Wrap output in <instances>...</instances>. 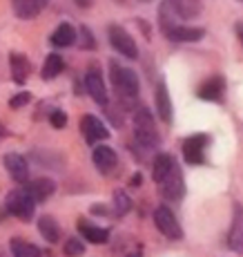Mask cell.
Returning <instances> with one entry per match:
<instances>
[{"mask_svg": "<svg viewBox=\"0 0 243 257\" xmlns=\"http://www.w3.org/2000/svg\"><path fill=\"white\" fill-rule=\"evenodd\" d=\"M63 253H65L67 257H78L85 253V244L83 241H78L76 237H72V239L65 241V246H63Z\"/></svg>", "mask_w": 243, "mask_h": 257, "instance_id": "obj_27", "label": "cell"}, {"mask_svg": "<svg viewBox=\"0 0 243 257\" xmlns=\"http://www.w3.org/2000/svg\"><path fill=\"white\" fill-rule=\"evenodd\" d=\"M167 5L172 7V12L178 18H194L201 12V3L199 0H167Z\"/></svg>", "mask_w": 243, "mask_h": 257, "instance_id": "obj_20", "label": "cell"}, {"mask_svg": "<svg viewBox=\"0 0 243 257\" xmlns=\"http://www.w3.org/2000/svg\"><path fill=\"white\" fill-rule=\"evenodd\" d=\"M174 168V161H172L170 155H158L154 159V166H152V177H154L156 184H161L163 179H165L167 175H170V170Z\"/></svg>", "mask_w": 243, "mask_h": 257, "instance_id": "obj_25", "label": "cell"}, {"mask_svg": "<svg viewBox=\"0 0 243 257\" xmlns=\"http://www.w3.org/2000/svg\"><path fill=\"white\" fill-rule=\"evenodd\" d=\"M49 41H52L54 47H69L76 43V29H74L69 23H61Z\"/></svg>", "mask_w": 243, "mask_h": 257, "instance_id": "obj_19", "label": "cell"}, {"mask_svg": "<svg viewBox=\"0 0 243 257\" xmlns=\"http://www.w3.org/2000/svg\"><path fill=\"white\" fill-rule=\"evenodd\" d=\"M154 224L167 239H181L183 230H181V226H178L174 212L167 208V206H158L154 210Z\"/></svg>", "mask_w": 243, "mask_h": 257, "instance_id": "obj_4", "label": "cell"}, {"mask_svg": "<svg viewBox=\"0 0 243 257\" xmlns=\"http://www.w3.org/2000/svg\"><path fill=\"white\" fill-rule=\"evenodd\" d=\"M63 70H65V61L61 58V54H49L47 58H45V63H43V78L45 81H49V78H54V76H58Z\"/></svg>", "mask_w": 243, "mask_h": 257, "instance_id": "obj_24", "label": "cell"}, {"mask_svg": "<svg viewBox=\"0 0 243 257\" xmlns=\"http://www.w3.org/2000/svg\"><path fill=\"white\" fill-rule=\"evenodd\" d=\"M32 101V94L29 92H18L16 96L12 98V101H9V105L14 107V110H18V107H23V105H27V103Z\"/></svg>", "mask_w": 243, "mask_h": 257, "instance_id": "obj_29", "label": "cell"}, {"mask_svg": "<svg viewBox=\"0 0 243 257\" xmlns=\"http://www.w3.org/2000/svg\"><path fill=\"white\" fill-rule=\"evenodd\" d=\"M130 208H132V199H130V197H127L123 190L114 192V212H116L118 217H123Z\"/></svg>", "mask_w": 243, "mask_h": 257, "instance_id": "obj_26", "label": "cell"}, {"mask_svg": "<svg viewBox=\"0 0 243 257\" xmlns=\"http://www.w3.org/2000/svg\"><path fill=\"white\" fill-rule=\"evenodd\" d=\"M38 233H41L43 239L49 241V244H58V239H61V226L56 224V219H54L52 215H43L41 219H38Z\"/></svg>", "mask_w": 243, "mask_h": 257, "instance_id": "obj_18", "label": "cell"}, {"mask_svg": "<svg viewBox=\"0 0 243 257\" xmlns=\"http://www.w3.org/2000/svg\"><path fill=\"white\" fill-rule=\"evenodd\" d=\"M227 246L232 253H243V206H234V217H232V226L227 233Z\"/></svg>", "mask_w": 243, "mask_h": 257, "instance_id": "obj_9", "label": "cell"}, {"mask_svg": "<svg viewBox=\"0 0 243 257\" xmlns=\"http://www.w3.org/2000/svg\"><path fill=\"white\" fill-rule=\"evenodd\" d=\"M134 130H136V143H141L145 150H152V148L158 146V132L150 110H145V107L136 110V114H134Z\"/></svg>", "mask_w": 243, "mask_h": 257, "instance_id": "obj_1", "label": "cell"}, {"mask_svg": "<svg viewBox=\"0 0 243 257\" xmlns=\"http://www.w3.org/2000/svg\"><path fill=\"white\" fill-rule=\"evenodd\" d=\"M203 146H205V137L203 135H194L190 139L183 141V159L187 164L196 166L203 161Z\"/></svg>", "mask_w": 243, "mask_h": 257, "instance_id": "obj_13", "label": "cell"}, {"mask_svg": "<svg viewBox=\"0 0 243 257\" xmlns=\"http://www.w3.org/2000/svg\"><path fill=\"white\" fill-rule=\"evenodd\" d=\"M85 87H87V94L98 105H103V107L107 105V90H105V83H103V76H101V72H98V67H89L87 70Z\"/></svg>", "mask_w": 243, "mask_h": 257, "instance_id": "obj_7", "label": "cell"}, {"mask_svg": "<svg viewBox=\"0 0 243 257\" xmlns=\"http://www.w3.org/2000/svg\"><path fill=\"white\" fill-rule=\"evenodd\" d=\"M3 164H5V168H7L9 177H12L16 184H27L29 164H27V159H25L23 155H18V152H9V155H5Z\"/></svg>", "mask_w": 243, "mask_h": 257, "instance_id": "obj_6", "label": "cell"}, {"mask_svg": "<svg viewBox=\"0 0 243 257\" xmlns=\"http://www.w3.org/2000/svg\"><path fill=\"white\" fill-rule=\"evenodd\" d=\"M110 74H112V83L114 87L118 90L125 101H136L138 96V78L132 70H125V67H118L116 63H112L110 67Z\"/></svg>", "mask_w": 243, "mask_h": 257, "instance_id": "obj_3", "label": "cell"}, {"mask_svg": "<svg viewBox=\"0 0 243 257\" xmlns=\"http://www.w3.org/2000/svg\"><path fill=\"white\" fill-rule=\"evenodd\" d=\"M156 110H158V116L163 121L170 123L172 121V103H170V94H167V87L163 83H158L156 87Z\"/></svg>", "mask_w": 243, "mask_h": 257, "instance_id": "obj_22", "label": "cell"}, {"mask_svg": "<svg viewBox=\"0 0 243 257\" xmlns=\"http://www.w3.org/2000/svg\"><path fill=\"white\" fill-rule=\"evenodd\" d=\"M81 130H83V135H85V141L89 143V146H96L98 141H105L107 137H110L107 127L103 125V123L98 121L94 114H85V116H83Z\"/></svg>", "mask_w": 243, "mask_h": 257, "instance_id": "obj_8", "label": "cell"}, {"mask_svg": "<svg viewBox=\"0 0 243 257\" xmlns=\"http://www.w3.org/2000/svg\"><path fill=\"white\" fill-rule=\"evenodd\" d=\"M25 190L32 195L34 201H45V199H49V197L54 195V190H56V184H54L49 177H38V179L29 181V184L25 186Z\"/></svg>", "mask_w": 243, "mask_h": 257, "instance_id": "obj_14", "label": "cell"}, {"mask_svg": "<svg viewBox=\"0 0 243 257\" xmlns=\"http://www.w3.org/2000/svg\"><path fill=\"white\" fill-rule=\"evenodd\" d=\"M78 32L83 34V45L81 47H85V49H94V47H96V45H94V38H92V34H89L87 27H81Z\"/></svg>", "mask_w": 243, "mask_h": 257, "instance_id": "obj_30", "label": "cell"}, {"mask_svg": "<svg viewBox=\"0 0 243 257\" xmlns=\"http://www.w3.org/2000/svg\"><path fill=\"white\" fill-rule=\"evenodd\" d=\"M7 137V130H5V125H0V139H5Z\"/></svg>", "mask_w": 243, "mask_h": 257, "instance_id": "obj_33", "label": "cell"}, {"mask_svg": "<svg viewBox=\"0 0 243 257\" xmlns=\"http://www.w3.org/2000/svg\"><path fill=\"white\" fill-rule=\"evenodd\" d=\"M236 34H239V38H241V43H243V23L236 25Z\"/></svg>", "mask_w": 243, "mask_h": 257, "instance_id": "obj_32", "label": "cell"}, {"mask_svg": "<svg viewBox=\"0 0 243 257\" xmlns=\"http://www.w3.org/2000/svg\"><path fill=\"white\" fill-rule=\"evenodd\" d=\"M5 208H7V212H12L14 217H18L21 221H29L34 217V210H36V201L32 199V195L25 188H16V190H12L7 195Z\"/></svg>", "mask_w": 243, "mask_h": 257, "instance_id": "obj_2", "label": "cell"}, {"mask_svg": "<svg viewBox=\"0 0 243 257\" xmlns=\"http://www.w3.org/2000/svg\"><path fill=\"white\" fill-rule=\"evenodd\" d=\"M221 94H223V78L219 76H212L210 81H205L199 87V98H203V101H221Z\"/></svg>", "mask_w": 243, "mask_h": 257, "instance_id": "obj_21", "label": "cell"}, {"mask_svg": "<svg viewBox=\"0 0 243 257\" xmlns=\"http://www.w3.org/2000/svg\"><path fill=\"white\" fill-rule=\"evenodd\" d=\"M165 36L170 38V41H176V43H194V41H201L203 38V29L176 25V27H172L170 32H165Z\"/></svg>", "mask_w": 243, "mask_h": 257, "instance_id": "obj_16", "label": "cell"}, {"mask_svg": "<svg viewBox=\"0 0 243 257\" xmlns=\"http://www.w3.org/2000/svg\"><path fill=\"white\" fill-rule=\"evenodd\" d=\"M76 5H78V7H89V5H92V0H76Z\"/></svg>", "mask_w": 243, "mask_h": 257, "instance_id": "obj_31", "label": "cell"}, {"mask_svg": "<svg viewBox=\"0 0 243 257\" xmlns=\"http://www.w3.org/2000/svg\"><path fill=\"white\" fill-rule=\"evenodd\" d=\"M12 255L14 257H43V250L38 246L29 244V241L21 239V237H14L12 239Z\"/></svg>", "mask_w": 243, "mask_h": 257, "instance_id": "obj_23", "label": "cell"}, {"mask_svg": "<svg viewBox=\"0 0 243 257\" xmlns=\"http://www.w3.org/2000/svg\"><path fill=\"white\" fill-rule=\"evenodd\" d=\"M92 161L101 172H110L116 166V152L107 146H96L92 152Z\"/></svg>", "mask_w": 243, "mask_h": 257, "instance_id": "obj_15", "label": "cell"}, {"mask_svg": "<svg viewBox=\"0 0 243 257\" xmlns=\"http://www.w3.org/2000/svg\"><path fill=\"white\" fill-rule=\"evenodd\" d=\"M49 123H52L56 130H61V127L67 125V114L63 110H54L52 114H49Z\"/></svg>", "mask_w": 243, "mask_h": 257, "instance_id": "obj_28", "label": "cell"}, {"mask_svg": "<svg viewBox=\"0 0 243 257\" xmlns=\"http://www.w3.org/2000/svg\"><path fill=\"white\" fill-rule=\"evenodd\" d=\"M9 70H12L14 83L25 85V83H27V78H29V74H32V63H29V58L25 56V54L14 52L12 56H9Z\"/></svg>", "mask_w": 243, "mask_h": 257, "instance_id": "obj_12", "label": "cell"}, {"mask_svg": "<svg viewBox=\"0 0 243 257\" xmlns=\"http://www.w3.org/2000/svg\"><path fill=\"white\" fill-rule=\"evenodd\" d=\"M0 257H3V253H0Z\"/></svg>", "mask_w": 243, "mask_h": 257, "instance_id": "obj_35", "label": "cell"}, {"mask_svg": "<svg viewBox=\"0 0 243 257\" xmlns=\"http://www.w3.org/2000/svg\"><path fill=\"white\" fill-rule=\"evenodd\" d=\"M49 5V0H12V9L21 21H32L41 16V12Z\"/></svg>", "mask_w": 243, "mask_h": 257, "instance_id": "obj_10", "label": "cell"}, {"mask_svg": "<svg viewBox=\"0 0 243 257\" xmlns=\"http://www.w3.org/2000/svg\"><path fill=\"white\" fill-rule=\"evenodd\" d=\"M110 43H112V47L116 49L118 54H123V56H127V58H136L138 56L136 43H134V38L121 27V25H112L110 27Z\"/></svg>", "mask_w": 243, "mask_h": 257, "instance_id": "obj_5", "label": "cell"}, {"mask_svg": "<svg viewBox=\"0 0 243 257\" xmlns=\"http://www.w3.org/2000/svg\"><path fill=\"white\" fill-rule=\"evenodd\" d=\"M183 179H181V170L174 166L170 170V175L165 177V179L161 181V192H163V197L165 199H170V201H178L181 199V195H183Z\"/></svg>", "mask_w": 243, "mask_h": 257, "instance_id": "obj_11", "label": "cell"}, {"mask_svg": "<svg viewBox=\"0 0 243 257\" xmlns=\"http://www.w3.org/2000/svg\"><path fill=\"white\" fill-rule=\"evenodd\" d=\"M143 3H150V0H143Z\"/></svg>", "mask_w": 243, "mask_h": 257, "instance_id": "obj_34", "label": "cell"}, {"mask_svg": "<svg viewBox=\"0 0 243 257\" xmlns=\"http://www.w3.org/2000/svg\"><path fill=\"white\" fill-rule=\"evenodd\" d=\"M78 233L85 237L87 241H92V244H105V241L110 239V233H107L105 228H101V226H96V224H89L85 219L78 221Z\"/></svg>", "mask_w": 243, "mask_h": 257, "instance_id": "obj_17", "label": "cell"}]
</instances>
